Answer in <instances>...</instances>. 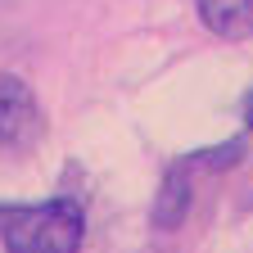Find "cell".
Instances as JSON below:
<instances>
[{
    "mask_svg": "<svg viewBox=\"0 0 253 253\" xmlns=\"http://www.w3.org/2000/svg\"><path fill=\"white\" fill-rule=\"evenodd\" d=\"M90 217L77 195L0 204V249L5 253H82Z\"/></svg>",
    "mask_w": 253,
    "mask_h": 253,
    "instance_id": "obj_1",
    "label": "cell"
},
{
    "mask_svg": "<svg viewBox=\"0 0 253 253\" xmlns=\"http://www.w3.org/2000/svg\"><path fill=\"white\" fill-rule=\"evenodd\" d=\"M45 140V109L18 73H0V154L23 158Z\"/></svg>",
    "mask_w": 253,
    "mask_h": 253,
    "instance_id": "obj_2",
    "label": "cell"
},
{
    "mask_svg": "<svg viewBox=\"0 0 253 253\" xmlns=\"http://www.w3.org/2000/svg\"><path fill=\"white\" fill-rule=\"evenodd\" d=\"M190 208H195V172H190L181 158L158 176V190H154V204H149V226L158 235H172L190 221Z\"/></svg>",
    "mask_w": 253,
    "mask_h": 253,
    "instance_id": "obj_3",
    "label": "cell"
},
{
    "mask_svg": "<svg viewBox=\"0 0 253 253\" xmlns=\"http://www.w3.org/2000/svg\"><path fill=\"white\" fill-rule=\"evenodd\" d=\"M195 14L217 41H253V0H195Z\"/></svg>",
    "mask_w": 253,
    "mask_h": 253,
    "instance_id": "obj_4",
    "label": "cell"
},
{
    "mask_svg": "<svg viewBox=\"0 0 253 253\" xmlns=\"http://www.w3.org/2000/svg\"><path fill=\"white\" fill-rule=\"evenodd\" d=\"M249 158V140L244 136H231V140H221V145H204V149H190L181 163L190 168V172H231V168H240Z\"/></svg>",
    "mask_w": 253,
    "mask_h": 253,
    "instance_id": "obj_5",
    "label": "cell"
},
{
    "mask_svg": "<svg viewBox=\"0 0 253 253\" xmlns=\"http://www.w3.org/2000/svg\"><path fill=\"white\" fill-rule=\"evenodd\" d=\"M240 126H244V136H253V86L240 95Z\"/></svg>",
    "mask_w": 253,
    "mask_h": 253,
    "instance_id": "obj_6",
    "label": "cell"
}]
</instances>
